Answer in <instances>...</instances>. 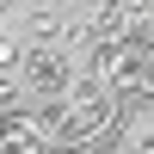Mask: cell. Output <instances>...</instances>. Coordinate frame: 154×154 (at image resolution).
Instances as JSON below:
<instances>
[{
	"mask_svg": "<svg viewBox=\"0 0 154 154\" xmlns=\"http://www.w3.org/2000/svg\"><path fill=\"white\" fill-rule=\"evenodd\" d=\"M68 80H74V68H68L62 49H31V56H25V86H31L37 99H62Z\"/></svg>",
	"mask_w": 154,
	"mask_h": 154,
	"instance_id": "6da1fadb",
	"label": "cell"
},
{
	"mask_svg": "<svg viewBox=\"0 0 154 154\" xmlns=\"http://www.w3.org/2000/svg\"><path fill=\"white\" fill-rule=\"evenodd\" d=\"M0 6H6V0H0Z\"/></svg>",
	"mask_w": 154,
	"mask_h": 154,
	"instance_id": "7a4b0ae2",
	"label": "cell"
}]
</instances>
